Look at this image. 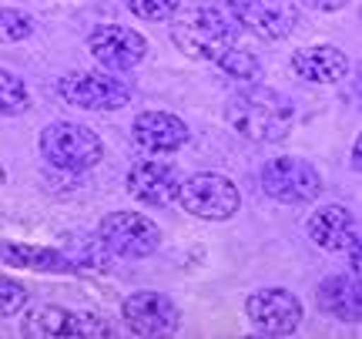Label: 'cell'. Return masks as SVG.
Masks as SVG:
<instances>
[{
    "label": "cell",
    "instance_id": "cell-1",
    "mask_svg": "<svg viewBox=\"0 0 362 339\" xmlns=\"http://www.w3.org/2000/svg\"><path fill=\"white\" fill-rule=\"evenodd\" d=\"M238 21L228 4H202L185 11L171 24V40L178 44L181 54H188L192 61H218L225 51H232L238 40Z\"/></svg>",
    "mask_w": 362,
    "mask_h": 339
},
{
    "label": "cell",
    "instance_id": "cell-2",
    "mask_svg": "<svg viewBox=\"0 0 362 339\" xmlns=\"http://www.w3.org/2000/svg\"><path fill=\"white\" fill-rule=\"evenodd\" d=\"M225 115H228V125L242 138L259 144L282 142L285 134L292 131V121H296L292 105L272 88H252V91L235 94Z\"/></svg>",
    "mask_w": 362,
    "mask_h": 339
},
{
    "label": "cell",
    "instance_id": "cell-3",
    "mask_svg": "<svg viewBox=\"0 0 362 339\" xmlns=\"http://www.w3.org/2000/svg\"><path fill=\"white\" fill-rule=\"evenodd\" d=\"M40 151L61 171H88L94 168L104 155L101 138L84 125L74 121H54L51 128H44L40 134Z\"/></svg>",
    "mask_w": 362,
    "mask_h": 339
},
{
    "label": "cell",
    "instance_id": "cell-4",
    "mask_svg": "<svg viewBox=\"0 0 362 339\" xmlns=\"http://www.w3.org/2000/svg\"><path fill=\"white\" fill-rule=\"evenodd\" d=\"M175 202H181V209L194 215V219H205V222H221V219H232L238 205H242V195L235 182H228L225 175H215V171H198L192 178H185L178 185V195Z\"/></svg>",
    "mask_w": 362,
    "mask_h": 339
},
{
    "label": "cell",
    "instance_id": "cell-5",
    "mask_svg": "<svg viewBox=\"0 0 362 339\" xmlns=\"http://www.w3.org/2000/svg\"><path fill=\"white\" fill-rule=\"evenodd\" d=\"M262 188L275 202L305 205V202H315V195L322 192V178H319V171L312 168L309 161L282 155V158L265 161V168H262Z\"/></svg>",
    "mask_w": 362,
    "mask_h": 339
},
{
    "label": "cell",
    "instance_id": "cell-6",
    "mask_svg": "<svg viewBox=\"0 0 362 339\" xmlns=\"http://www.w3.org/2000/svg\"><path fill=\"white\" fill-rule=\"evenodd\" d=\"M98 239H101V246H107L121 259H144L158 248L161 232L141 212H111L101 219Z\"/></svg>",
    "mask_w": 362,
    "mask_h": 339
},
{
    "label": "cell",
    "instance_id": "cell-7",
    "mask_svg": "<svg viewBox=\"0 0 362 339\" xmlns=\"http://www.w3.org/2000/svg\"><path fill=\"white\" fill-rule=\"evenodd\" d=\"M24 336L30 339H61V336H115V329L94 313H71L61 306H37L24 316Z\"/></svg>",
    "mask_w": 362,
    "mask_h": 339
},
{
    "label": "cell",
    "instance_id": "cell-8",
    "mask_svg": "<svg viewBox=\"0 0 362 339\" xmlns=\"http://www.w3.org/2000/svg\"><path fill=\"white\" fill-rule=\"evenodd\" d=\"M57 94L64 98L67 105L84 108V111H117L131 101V91L111 74H64L57 81Z\"/></svg>",
    "mask_w": 362,
    "mask_h": 339
},
{
    "label": "cell",
    "instance_id": "cell-9",
    "mask_svg": "<svg viewBox=\"0 0 362 339\" xmlns=\"http://www.w3.org/2000/svg\"><path fill=\"white\" fill-rule=\"evenodd\" d=\"M245 316L262 336H292L302 323V302L288 289H259L248 296Z\"/></svg>",
    "mask_w": 362,
    "mask_h": 339
},
{
    "label": "cell",
    "instance_id": "cell-10",
    "mask_svg": "<svg viewBox=\"0 0 362 339\" xmlns=\"http://www.w3.org/2000/svg\"><path fill=\"white\" fill-rule=\"evenodd\" d=\"M232 11L238 27L259 40H282L298 24V7L292 0H235Z\"/></svg>",
    "mask_w": 362,
    "mask_h": 339
},
{
    "label": "cell",
    "instance_id": "cell-11",
    "mask_svg": "<svg viewBox=\"0 0 362 339\" xmlns=\"http://www.w3.org/2000/svg\"><path fill=\"white\" fill-rule=\"evenodd\" d=\"M88 51H90V57L101 67H107V71H131V67L144 57L148 40H144L138 30H131V27L104 24L90 34Z\"/></svg>",
    "mask_w": 362,
    "mask_h": 339
},
{
    "label": "cell",
    "instance_id": "cell-12",
    "mask_svg": "<svg viewBox=\"0 0 362 339\" xmlns=\"http://www.w3.org/2000/svg\"><path fill=\"white\" fill-rule=\"evenodd\" d=\"M124 323L134 336H168L178 329L181 313L161 292H134L124 299Z\"/></svg>",
    "mask_w": 362,
    "mask_h": 339
},
{
    "label": "cell",
    "instance_id": "cell-13",
    "mask_svg": "<svg viewBox=\"0 0 362 339\" xmlns=\"http://www.w3.org/2000/svg\"><path fill=\"white\" fill-rule=\"evenodd\" d=\"M181 175L175 165L168 161H158V158H144V161H134L128 171V192L131 198H138L141 205H171L175 195H178Z\"/></svg>",
    "mask_w": 362,
    "mask_h": 339
},
{
    "label": "cell",
    "instance_id": "cell-14",
    "mask_svg": "<svg viewBox=\"0 0 362 339\" xmlns=\"http://www.w3.org/2000/svg\"><path fill=\"white\" fill-rule=\"evenodd\" d=\"M131 138L148 155H168V151H178L181 144L188 142V125L181 117L168 115V111H144V115L134 117Z\"/></svg>",
    "mask_w": 362,
    "mask_h": 339
},
{
    "label": "cell",
    "instance_id": "cell-15",
    "mask_svg": "<svg viewBox=\"0 0 362 339\" xmlns=\"http://www.w3.org/2000/svg\"><path fill=\"white\" fill-rule=\"evenodd\" d=\"M309 239L329 252H346L359 246V222L342 205H322L309 215Z\"/></svg>",
    "mask_w": 362,
    "mask_h": 339
},
{
    "label": "cell",
    "instance_id": "cell-16",
    "mask_svg": "<svg viewBox=\"0 0 362 339\" xmlns=\"http://www.w3.org/2000/svg\"><path fill=\"white\" fill-rule=\"evenodd\" d=\"M292 71L309 84H336L349 71V57L332 44H315L292 54Z\"/></svg>",
    "mask_w": 362,
    "mask_h": 339
},
{
    "label": "cell",
    "instance_id": "cell-17",
    "mask_svg": "<svg viewBox=\"0 0 362 339\" xmlns=\"http://www.w3.org/2000/svg\"><path fill=\"white\" fill-rule=\"evenodd\" d=\"M0 262L13 265V269H34V272H74L78 269L64 252L40 246H17V242H0Z\"/></svg>",
    "mask_w": 362,
    "mask_h": 339
},
{
    "label": "cell",
    "instance_id": "cell-18",
    "mask_svg": "<svg viewBox=\"0 0 362 339\" xmlns=\"http://www.w3.org/2000/svg\"><path fill=\"white\" fill-rule=\"evenodd\" d=\"M315 302H319V309L325 316H336V319H346V323L359 319V286L342 279V275L322 279V286L315 292Z\"/></svg>",
    "mask_w": 362,
    "mask_h": 339
},
{
    "label": "cell",
    "instance_id": "cell-19",
    "mask_svg": "<svg viewBox=\"0 0 362 339\" xmlns=\"http://www.w3.org/2000/svg\"><path fill=\"white\" fill-rule=\"evenodd\" d=\"M30 105V94H27V84L11 71H0V115H21Z\"/></svg>",
    "mask_w": 362,
    "mask_h": 339
},
{
    "label": "cell",
    "instance_id": "cell-20",
    "mask_svg": "<svg viewBox=\"0 0 362 339\" xmlns=\"http://www.w3.org/2000/svg\"><path fill=\"white\" fill-rule=\"evenodd\" d=\"M215 64H221V71H225L228 78H235V81H248V78H255V74H259V57H255V54H248V51H242V47L225 51Z\"/></svg>",
    "mask_w": 362,
    "mask_h": 339
},
{
    "label": "cell",
    "instance_id": "cell-21",
    "mask_svg": "<svg viewBox=\"0 0 362 339\" xmlns=\"http://www.w3.org/2000/svg\"><path fill=\"white\" fill-rule=\"evenodd\" d=\"M30 34H34V24L27 13L13 11V7H0V44H17Z\"/></svg>",
    "mask_w": 362,
    "mask_h": 339
},
{
    "label": "cell",
    "instance_id": "cell-22",
    "mask_svg": "<svg viewBox=\"0 0 362 339\" xmlns=\"http://www.w3.org/2000/svg\"><path fill=\"white\" fill-rule=\"evenodd\" d=\"M30 299V292H27L24 282H17V279H7V275H0V319H7V316H17L21 309L27 306Z\"/></svg>",
    "mask_w": 362,
    "mask_h": 339
},
{
    "label": "cell",
    "instance_id": "cell-23",
    "mask_svg": "<svg viewBox=\"0 0 362 339\" xmlns=\"http://www.w3.org/2000/svg\"><path fill=\"white\" fill-rule=\"evenodd\" d=\"M128 7L141 21H168L181 11V0H128Z\"/></svg>",
    "mask_w": 362,
    "mask_h": 339
},
{
    "label": "cell",
    "instance_id": "cell-24",
    "mask_svg": "<svg viewBox=\"0 0 362 339\" xmlns=\"http://www.w3.org/2000/svg\"><path fill=\"white\" fill-rule=\"evenodd\" d=\"M305 7H312V11H339L346 0H302Z\"/></svg>",
    "mask_w": 362,
    "mask_h": 339
},
{
    "label": "cell",
    "instance_id": "cell-25",
    "mask_svg": "<svg viewBox=\"0 0 362 339\" xmlns=\"http://www.w3.org/2000/svg\"><path fill=\"white\" fill-rule=\"evenodd\" d=\"M0 185H4V165H0Z\"/></svg>",
    "mask_w": 362,
    "mask_h": 339
}]
</instances>
